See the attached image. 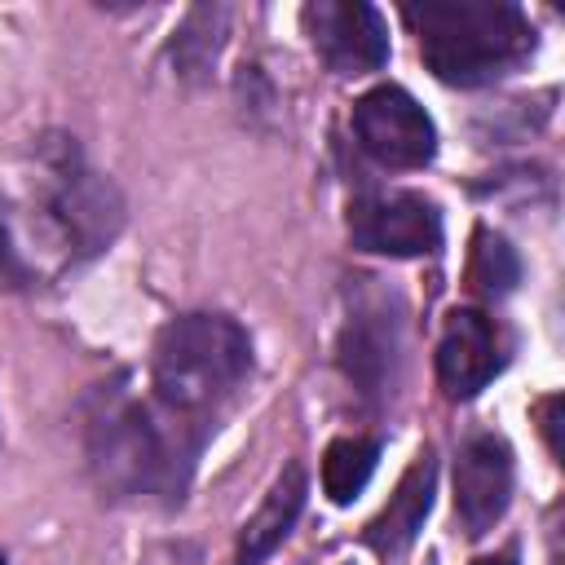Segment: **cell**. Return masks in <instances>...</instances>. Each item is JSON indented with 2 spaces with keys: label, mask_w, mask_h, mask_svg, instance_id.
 Here are the masks:
<instances>
[{
  "label": "cell",
  "mask_w": 565,
  "mask_h": 565,
  "mask_svg": "<svg viewBox=\"0 0 565 565\" xmlns=\"http://www.w3.org/2000/svg\"><path fill=\"white\" fill-rule=\"evenodd\" d=\"M177 419L190 415L168 411V419H159L137 397L102 393V406L88 419V463L97 486L115 499H181L199 433Z\"/></svg>",
  "instance_id": "1"
},
{
  "label": "cell",
  "mask_w": 565,
  "mask_h": 565,
  "mask_svg": "<svg viewBox=\"0 0 565 565\" xmlns=\"http://www.w3.org/2000/svg\"><path fill=\"white\" fill-rule=\"evenodd\" d=\"M402 18L419 35L424 66L455 88L490 84L534 49L530 18L508 0H424L406 4Z\"/></svg>",
  "instance_id": "2"
},
{
  "label": "cell",
  "mask_w": 565,
  "mask_h": 565,
  "mask_svg": "<svg viewBox=\"0 0 565 565\" xmlns=\"http://www.w3.org/2000/svg\"><path fill=\"white\" fill-rule=\"evenodd\" d=\"M247 366H252V344L234 318L181 313L154 340L150 380H154L159 406L194 419L221 406L243 384Z\"/></svg>",
  "instance_id": "3"
},
{
  "label": "cell",
  "mask_w": 565,
  "mask_h": 565,
  "mask_svg": "<svg viewBox=\"0 0 565 565\" xmlns=\"http://www.w3.org/2000/svg\"><path fill=\"white\" fill-rule=\"evenodd\" d=\"M353 132L384 168H424L437 154V128L428 110L397 84H380L353 102Z\"/></svg>",
  "instance_id": "4"
},
{
  "label": "cell",
  "mask_w": 565,
  "mask_h": 565,
  "mask_svg": "<svg viewBox=\"0 0 565 565\" xmlns=\"http://www.w3.org/2000/svg\"><path fill=\"white\" fill-rule=\"evenodd\" d=\"M349 238L380 256H428L441 247V212L415 190L366 194L349 203Z\"/></svg>",
  "instance_id": "5"
},
{
  "label": "cell",
  "mask_w": 565,
  "mask_h": 565,
  "mask_svg": "<svg viewBox=\"0 0 565 565\" xmlns=\"http://www.w3.org/2000/svg\"><path fill=\"white\" fill-rule=\"evenodd\" d=\"M305 31L318 57L340 75H366L388 62V26L375 4L362 0H313L305 4Z\"/></svg>",
  "instance_id": "6"
},
{
  "label": "cell",
  "mask_w": 565,
  "mask_h": 565,
  "mask_svg": "<svg viewBox=\"0 0 565 565\" xmlns=\"http://www.w3.org/2000/svg\"><path fill=\"white\" fill-rule=\"evenodd\" d=\"M503 371V340L499 327L481 309H455L437 340V384L446 397L463 402L477 397Z\"/></svg>",
  "instance_id": "7"
},
{
  "label": "cell",
  "mask_w": 565,
  "mask_h": 565,
  "mask_svg": "<svg viewBox=\"0 0 565 565\" xmlns=\"http://www.w3.org/2000/svg\"><path fill=\"white\" fill-rule=\"evenodd\" d=\"M512 499V450L503 437L481 433L455 459V512L468 534H486Z\"/></svg>",
  "instance_id": "8"
},
{
  "label": "cell",
  "mask_w": 565,
  "mask_h": 565,
  "mask_svg": "<svg viewBox=\"0 0 565 565\" xmlns=\"http://www.w3.org/2000/svg\"><path fill=\"white\" fill-rule=\"evenodd\" d=\"M53 221L62 230V238L79 252H97L115 238L119 230V199L110 190V181L84 172L71 154V163L57 168V185H53Z\"/></svg>",
  "instance_id": "9"
},
{
  "label": "cell",
  "mask_w": 565,
  "mask_h": 565,
  "mask_svg": "<svg viewBox=\"0 0 565 565\" xmlns=\"http://www.w3.org/2000/svg\"><path fill=\"white\" fill-rule=\"evenodd\" d=\"M340 366L366 397L388 393L397 371V318L384 309V300H362L349 313L340 331Z\"/></svg>",
  "instance_id": "10"
},
{
  "label": "cell",
  "mask_w": 565,
  "mask_h": 565,
  "mask_svg": "<svg viewBox=\"0 0 565 565\" xmlns=\"http://www.w3.org/2000/svg\"><path fill=\"white\" fill-rule=\"evenodd\" d=\"M433 486H437V463H433V455L424 450V455L406 468V477L397 481V490H393V499L384 503V512L366 525V543H371L375 552H384V556L411 547V539L419 534V525H424V516H428V508H433Z\"/></svg>",
  "instance_id": "11"
},
{
  "label": "cell",
  "mask_w": 565,
  "mask_h": 565,
  "mask_svg": "<svg viewBox=\"0 0 565 565\" xmlns=\"http://www.w3.org/2000/svg\"><path fill=\"white\" fill-rule=\"evenodd\" d=\"M305 494H309V481H305V468L300 463H287L278 472V481L269 486V494L260 499V508L247 516L243 534H238V565H260L296 525L300 508H305Z\"/></svg>",
  "instance_id": "12"
},
{
  "label": "cell",
  "mask_w": 565,
  "mask_h": 565,
  "mask_svg": "<svg viewBox=\"0 0 565 565\" xmlns=\"http://www.w3.org/2000/svg\"><path fill=\"white\" fill-rule=\"evenodd\" d=\"M380 459V441L375 437H340L327 446L322 455V490L331 503H349L362 494V486L371 481Z\"/></svg>",
  "instance_id": "13"
},
{
  "label": "cell",
  "mask_w": 565,
  "mask_h": 565,
  "mask_svg": "<svg viewBox=\"0 0 565 565\" xmlns=\"http://www.w3.org/2000/svg\"><path fill=\"white\" fill-rule=\"evenodd\" d=\"M516 278H521L516 252H512L499 234L477 230V238H472V282H477V291H486V296H508V291L516 287Z\"/></svg>",
  "instance_id": "14"
},
{
  "label": "cell",
  "mask_w": 565,
  "mask_h": 565,
  "mask_svg": "<svg viewBox=\"0 0 565 565\" xmlns=\"http://www.w3.org/2000/svg\"><path fill=\"white\" fill-rule=\"evenodd\" d=\"M556 411H561V397H543L539 402V419H543V433H547V450L561 455V437H556Z\"/></svg>",
  "instance_id": "15"
},
{
  "label": "cell",
  "mask_w": 565,
  "mask_h": 565,
  "mask_svg": "<svg viewBox=\"0 0 565 565\" xmlns=\"http://www.w3.org/2000/svg\"><path fill=\"white\" fill-rule=\"evenodd\" d=\"M472 565H512V556H481V561H472Z\"/></svg>",
  "instance_id": "16"
},
{
  "label": "cell",
  "mask_w": 565,
  "mask_h": 565,
  "mask_svg": "<svg viewBox=\"0 0 565 565\" xmlns=\"http://www.w3.org/2000/svg\"><path fill=\"white\" fill-rule=\"evenodd\" d=\"M0 565H9V561H4V552H0Z\"/></svg>",
  "instance_id": "17"
}]
</instances>
